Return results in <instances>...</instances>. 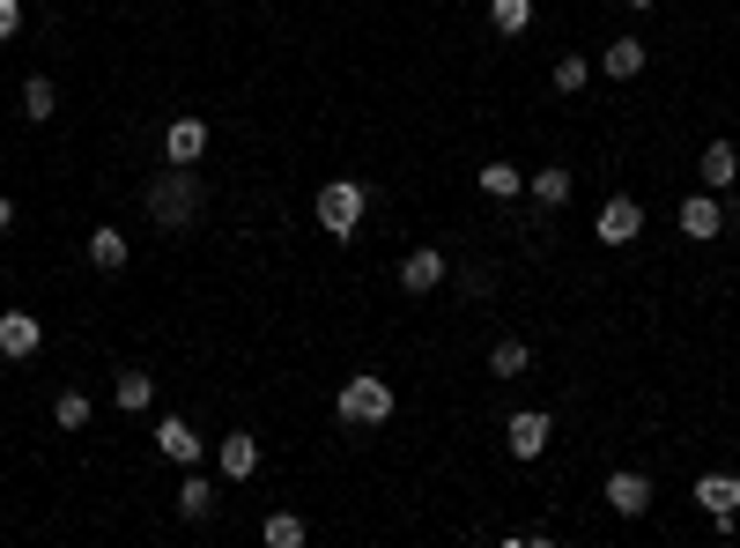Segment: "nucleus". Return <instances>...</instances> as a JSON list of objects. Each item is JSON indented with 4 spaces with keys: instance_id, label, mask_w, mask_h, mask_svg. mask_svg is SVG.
<instances>
[{
    "instance_id": "1",
    "label": "nucleus",
    "mask_w": 740,
    "mask_h": 548,
    "mask_svg": "<svg viewBox=\"0 0 740 548\" xmlns=\"http://www.w3.org/2000/svg\"><path fill=\"white\" fill-rule=\"evenodd\" d=\"M148 215H156L163 230H186L200 215V178L186 171V164H171V171L148 186Z\"/></svg>"
},
{
    "instance_id": "2",
    "label": "nucleus",
    "mask_w": 740,
    "mask_h": 548,
    "mask_svg": "<svg viewBox=\"0 0 740 548\" xmlns=\"http://www.w3.org/2000/svg\"><path fill=\"white\" fill-rule=\"evenodd\" d=\"M363 186L356 178H334V186H319V200H311V215H319V230H334V238H348V230L363 223Z\"/></svg>"
},
{
    "instance_id": "3",
    "label": "nucleus",
    "mask_w": 740,
    "mask_h": 548,
    "mask_svg": "<svg viewBox=\"0 0 740 548\" xmlns=\"http://www.w3.org/2000/svg\"><path fill=\"white\" fill-rule=\"evenodd\" d=\"M341 423H370V430H378V423H393V386H385V378H348V386H341Z\"/></svg>"
},
{
    "instance_id": "4",
    "label": "nucleus",
    "mask_w": 740,
    "mask_h": 548,
    "mask_svg": "<svg viewBox=\"0 0 740 548\" xmlns=\"http://www.w3.org/2000/svg\"><path fill=\"white\" fill-rule=\"evenodd\" d=\"M38 349H45V326L30 319V312H0V356L23 363V356H38Z\"/></svg>"
},
{
    "instance_id": "5",
    "label": "nucleus",
    "mask_w": 740,
    "mask_h": 548,
    "mask_svg": "<svg viewBox=\"0 0 740 548\" xmlns=\"http://www.w3.org/2000/svg\"><path fill=\"white\" fill-rule=\"evenodd\" d=\"M696 504H704L718 526H733V512H740V474H704V482H696Z\"/></svg>"
},
{
    "instance_id": "6",
    "label": "nucleus",
    "mask_w": 740,
    "mask_h": 548,
    "mask_svg": "<svg viewBox=\"0 0 740 548\" xmlns=\"http://www.w3.org/2000/svg\"><path fill=\"white\" fill-rule=\"evenodd\" d=\"M504 445H511V460H541V452H548V415H541V408H526V415H511V430H504Z\"/></svg>"
},
{
    "instance_id": "7",
    "label": "nucleus",
    "mask_w": 740,
    "mask_h": 548,
    "mask_svg": "<svg viewBox=\"0 0 740 548\" xmlns=\"http://www.w3.org/2000/svg\"><path fill=\"white\" fill-rule=\"evenodd\" d=\"M156 445H163V460H178V467H200V452H208V438H193V423H178V415H163V423H156Z\"/></svg>"
},
{
    "instance_id": "8",
    "label": "nucleus",
    "mask_w": 740,
    "mask_h": 548,
    "mask_svg": "<svg viewBox=\"0 0 740 548\" xmlns=\"http://www.w3.org/2000/svg\"><path fill=\"white\" fill-rule=\"evenodd\" d=\"M592 230H600V245H630V238L644 230V208H637V200H607Z\"/></svg>"
},
{
    "instance_id": "9",
    "label": "nucleus",
    "mask_w": 740,
    "mask_h": 548,
    "mask_svg": "<svg viewBox=\"0 0 740 548\" xmlns=\"http://www.w3.org/2000/svg\"><path fill=\"white\" fill-rule=\"evenodd\" d=\"M444 282V252H408V260H400V289H408V297H430V289H437Z\"/></svg>"
},
{
    "instance_id": "10",
    "label": "nucleus",
    "mask_w": 740,
    "mask_h": 548,
    "mask_svg": "<svg viewBox=\"0 0 740 548\" xmlns=\"http://www.w3.org/2000/svg\"><path fill=\"white\" fill-rule=\"evenodd\" d=\"M607 504H615L622 519H644V512H652V482H644V474H607Z\"/></svg>"
},
{
    "instance_id": "11",
    "label": "nucleus",
    "mask_w": 740,
    "mask_h": 548,
    "mask_svg": "<svg viewBox=\"0 0 740 548\" xmlns=\"http://www.w3.org/2000/svg\"><path fill=\"white\" fill-rule=\"evenodd\" d=\"M163 156L193 171L200 156H208V126H200V119H171V134H163Z\"/></svg>"
},
{
    "instance_id": "12",
    "label": "nucleus",
    "mask_w": 740,
    "mask_h": 548,
    "mask_svg": "<svg viewBox=\"0 0 740 548\" xmlns=\"http://www.w3.org/2000/svg\"><path fill=\"white\" fill-rule=\"evenodd\" d=\"M215 460H222V474H230V482H252V467H260V438H252V430H237V438H222V445H215Z\"/></svg>"
},
{
    "instance_id": "13",
    "label": "nucleus",
    "mask_w": 740,
    "mask_h": 548,
    "mask_svg": "<svg viewBox=\"0 0 740 548\" xmlns=\"http://www.w3.org/2000/svg\"><path fill=\"white\" fill-rule=\"evenodd\" d=\"M681 230H689V238H718V230H726V208H718L711 193L681 200Z\"/></svg>"
},
{
    "instance_id": "14",
    "label": "nucleus",
    "mask_w": 740,
    "mask_h": 548,
    "mask_svg": "<svg viewBox=\"0 0 740 548\" xmlns=\"http://www.w3.org/2000/svg\"><path fill=\"white\" fill-rule=\"evenodd\" d=\"M704 178H711L718 193L740 178V149H733V141H711V149H704Z\"/></svg>"
},
{
    "instance_id": "15",
    "label": "nucleus",
    "mask_w": 740,
    "mask_h": 548,
    "mask_svg": "<svg viewBox=\"0 0 740 548\" xmlns=\"http://www.w3.org/2000/svg\"><path fill=\"white\" fill-rule=\"evenodd\" d=\"M89 267H104V274L126 267V238L119 230H97V238H89Z\"/></svg>"
},
{
    "instance_id": "16",
    "label": "nucleus",
    "mask_w": 740,
    "mask_h": 548,
    "mask_svg": "<svg viewBox=\"0 0 740 548\" xmlns=\"http://www.w3.org/2000/svg\"><path fill=\"white\" fill-rule=\"evenodd\" d=\"M607 75H615V82L644 75V45H637V38H615V45H607Z\"/></svg>"
},
{
    "instance_id": "17",
    "label": "nucleus",
    "mask_w": 740,
    "mask_h": 548,
    "mask_svg": "<svg viewBox=\"0 0 740 548\" xmlns=\"http://www.w3.org/2000/svg\"><path fill=\"white\" fill-rule=\"evenodd\" d=\"M215 512V489L200 482V474H186V489H178V519H208Z\"/></svg>"
},
{
    "instance_id": "18",
    "label": "nucleus",
    "mask_w": 740,
    "mask_h": 548,
    "mask_svg": "<svg viewBox=\"0 0 740 548\" xmlns=\"http://www.w3.org/2000/svg\"><path fill=\"white\" fill-rule=\"evenodd\" d=\"M112 400H119L126 415H134V408H148V400H156V386H148L141 371H119V386H112Z\"/></svg>"
},
{
    "instance_id": "19",
    "label": "nucleus",
    "mask_w": 740,
    "mask_h": 548,
    "mask_svg": "<svg viewBox=\"0 0 740 548\" xmlns=\"http://www.w3.org/2000/svg\"><path fill=\"white\" fill-rule=\"evenodd\" d=\"M489 15H496V30H504V38H518V30L533 23V0H489Z\"/></svg>"
},
{
    "instance_id": "20",
    "label": "nucleus",
    "mask_w": 740,
    "mask_h": 548,
    "mask_svg": "<svg viewBox=\"0 0 740 548\" xmlns=\"http://www.w3.org/2000/svg\"><path fill=\"white\" fill-rule=\"evenodd\" d=\"M585 82H592V67L578 60V52H563V60H556V82H548V89H563V97H578Z\"/></svg>"
},
{
    "instance_id": "21",
    "label": "nucleus",
    "mask_w": 740,
    "mask_h": 548,
    "mask_svg": "<svg viewBox=\"0 0 740 548\" xmlns=\"http://www.w3.org/2000/svg\"><path fill=\"white\" fill-rule=\"evenodd\" d=\"M482 193H496V200H511V193H526V178H518L511 164H482Z\"/></svg>"
},
{
    "instance_id": "22",
    "label": "nucleus",
    "mask_w": 740,
    "mask_h": 548,
    "mask_svg": "<svg viewBox=\"0 0 740 548\" xmlns=\"http://www.w3.org/2000/svg\"><path fill=\"white\" fill-rule=\"evenodd\" d=\"M526 363H533V356H526V341H496V349H489V371L496 378H518Z\"/></svg>"
},
{
    "instance_id": "23",
    "label": "nucleus",
    "mask_w": 740,
    "mask_h": 548,
    "mask_svg": "<svg viewBox=\"0 0 740 548\" xmlns=\"http://www.w3.org/2000/svg\"><path fill=\"white\" fill-rule=\"evenodd\" d=\"M533 200H548V208H563V200H570V171H563V164H548V171L533 178Z\"/></svg>"
},
{
    "instance_id": "24",
    "label": "nucleus",
    "mask_w": 740,
    "mask_h": 548,
    "mask_svg": "<svg viewBox=\"0 0 740 548\" xmlns=\"http://www.w3.org/2000/svg\"><path fill=\"white\" fill-rule=\"evenodd\" d=\"M267 548H304V519H296V512H274L267 519Z\"/></svg>"
},
{
    "instance_id": "25",
    "label": "nucleus",
    "mask_w": 740,
    "mask_h": 548,
    "mask_svg": "<svg viewBox=\"0 0 740 548\" xmlns=\"http://www.w3.org/2000/svg\"><path fill=\"white\" fill-rule=\"evenodd\" d=\"M52 104H60V97H52V82L30 75V82H23V112H30V119H52Z\"/></svg>"
},
{
    "instance_id": "26",
    "label": "nucleus",
    "mask_w": 740,
    "mask_h": 548,
    "mask_svg": "<svg viewBox=\"0 0 740 548\" xmlns=\"http://www.w3.org/2000/svg\"><path fill=\"white\" fill-rule=\"evenodd\" d=\"M52 415H60V430H82L89 423V393H60L52 400Z\"/></svg>"
},
{
    "instance_id": "27",
    "label": "nucleus",
    "mask_w": 740,
    "mask_h": 548,
    "mask_svg": "<svg viewBox=\"0 0 740 548\" xmlns=\"http://www.w3.org/2000/svg\"><path fill=\"white\" fill-rule=\"evenodd\" d=\"M15 23H23V8H15V0H0V38H15Z\"/></svg>"
},
{
    "instance_id": "28",
    "label": "nucleus",
    "mask_w": 740,
    "mask_h": 548,
    "mask_svg": "<svg viewBox=\"0 0 740 548\" xmlns=\"http://www.w3.org/2000/svg\"><path fill=\"white\" fill-rule=\"evenodd\" d=\"M8 223H15V200H0V238H8Z\"/></svg>"
},
{
    "instance_id": "29",
    "label": "nucleus",
    "mask_w": 740,
    "mask_h": 548,
    "mask_svg": "<svg viewBox=\"0 0 740 548\" xmlns=\"http://www.w3.org/2000/svg\"><path fill=\"white\" fill-rule=\"evenodd\" d=\"M622 8H652V0H622Z\"/></svg>"
}]
</instances>
